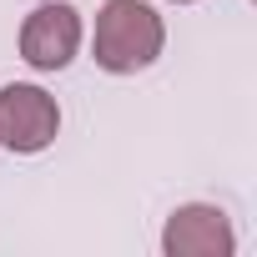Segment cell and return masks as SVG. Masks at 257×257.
<instances>
[{"label": "cell", "instance_id": "cell-1", "mask_svg": "<svg viewBox=\"0 0 257 257\" xmlns=\"http://www.w3.org/2000/svg\"><path fill=\"white\" fill-rule=\"evenodd\" d=\"M162 16L142 0H106L96 11V66L111 71V76H132V71H147L157 56H162Z\"/></svg>", "mask_w": 257, "mask_h": 257}, {"label": "cell", "instance_id": "cell-2", "mask_svg": "<svg viewBox=\"0 0 257 257\" xmlns=\"http://www.w3.org/2000/svg\"><path fill=\"white\" fill-rule=\"evenodd\" d=\"M61 132V111H56V96H46L41 86H6L0 91V142L21 157H36L56 142Z\"/></svg>", "mask_w": 257, "mask_h": 257}, {"label": "cell", "instance_id": "cell-3", "mask_svg": "<svg viewBox=\"0 0 257 257\" xmlns=\"http://www.w3.org/2000/svg\"><path fill=\"white\" fill-rule=\"evenodd\" d=\"M76 46H81V16L66 6V0L31 11L26 26H21V56H26L36 71H61V66H71Z\"/></svg>", "mask_w": 257, "mask_h": 257}, {"label": "cell", "instance_id": "cell-4", "mask_svg": "<svg viewBox=\"0 0 257 257\" xmlns=\"http://www.w3.org/2000/svg\"><path fill=\"white\" fill-rule=\"evenodd\" d=\"M167 257H227L232 252V227L217 207H177L162 232Z\"/></svg>", "mask_w": 257, "mask_h": 257}, {"label": "cell", "instance_id": "cell-5", "mask_svg": "<svg viewBox=\"0 0 257 257\" xmlns=\"http://www.w3.org/2000/svg\"><path fill=\"white\" fill-rule=\"evenodd\" d=\"M177 6H187V0H177Z\"/></svg>", "mask_w": 257, "mask_h": 257}]
</instances>
